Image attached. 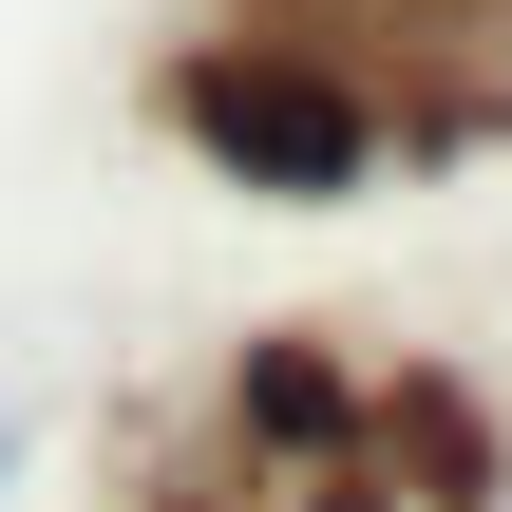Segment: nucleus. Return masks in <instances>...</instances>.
<instances>
[{"label": "nucleus", "instance_id": "nucleus-2", "mask_svg": "<svg viewBox=\"0 0 512 512\" xmlns=\"http://www.w3.org/2000/svg\"><path fill=\"white\" fill-rule=\"evenodd\" d=\"M228 418H247L266 456H304V437H342V361H323V342H247V380H228Z\"/></svg>", "mask_w": 512, "mask_h": 512}, {"label": "nucleus", "instance_id": "nucleus-3", "mask_svg": "<svg viewBox=\"0 0 512 512\" xmlns=\"http://www.w3.org/2000/svg\"><path fill=\"white\" fill-rule=\"evenodd\" d=\"M0 475H19V418H0Z\"/></svg>", "mask_w": 512, "mask_h": 512}, {"label": "nucleus", "instance_id": "nucleus-1", "mask_svg": "<svg viewBox=\"0 0 512 512\" xmlns=\"http://www.w3.org/2000/svg\"><path fill=\"white\" fill-rule=\"evenodd\" d=\"M152 114L228 171V190H361L380 171V95L342 76V57H304V38H190L171 76H152Z\"/></svg>", "mask_w": 512, "mask_h": 512}]
</instances>
